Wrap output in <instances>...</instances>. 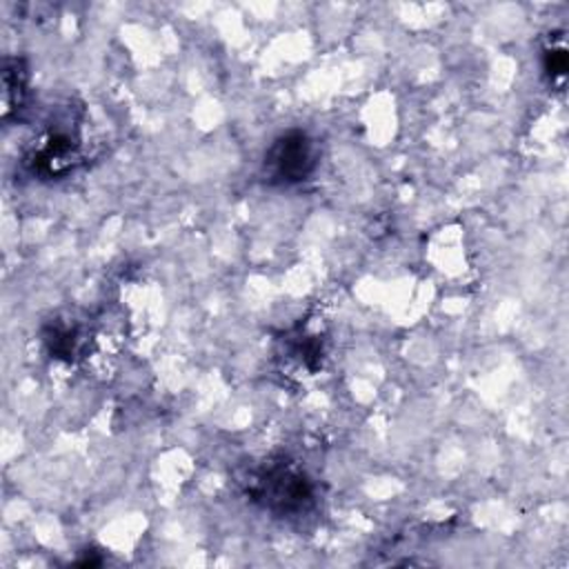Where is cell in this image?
Listing matches in <instances>:
<instances>
[{"label": "cell", "mask_w": 569, "mask_h": 569, "mask_svg": "<svg viewBox=\"0 0 569 569\" xmlns=\"http://www.w3.org/2000/svg\"><path fill=\"white\" fill-rule=\"evenodd\" d=\"M545 71L551 80H562L567 73V53L565 49H549L545 56Z\"/></svg>", "instance_id": "cell-5"}, {"label": "cell", "mask_w": 569, "mask_h": 569, "mask_svg": "<svg viewBox=\"0 0 569 569\" xmlns=\"http://www.w3.org/2000/svg\"><path fill=\"white\" fill-rule=\"evenodd\" d=\"M318 144L302 131L291 129L280 133L262 156V176L269 184L305 182L318 167Z\"/></svg>", "instance_id": "cell-2"}, {"label": "cell", "mask_w": 569, "mask_h": 569, "mask_svg": "<svg viewBox=\"0 0 569 569\" xmlns=\"http://www.w3.org/2000/svg\"><path fill=\"white\" fill-rule=\"evenodd\" d=\"M247 496L273 516H298L311 507L313 487L291 462L271 460L253 473Z\"/></svg>", "instance_id": "cell-1"}, {"label": "cell", "mask_w": 569, "mask_h": 569, "mask_svg": "<svg viewBox=\"0 0 569 569\" xmlns=\"http://www.w3.org/2000/svg\"><path fill=\"white\" fill-rule=\"evenodd\" d=\"M27 67L22 58H4L2 67V118L20 111L27 98Z\"/></svg>", "instance_id": "cell-4"}, {"label": "cell", "mask_w": 569, "mask_h": 569, "mask_svg": "<svg viewBox=\"0 0 569 569\" xmlns=\"http://www.w3.org/2000/svg\"><path fill=\"white\" fill-rule=\"evenodd\" d=\"M80 160V136L78 124L58 122L44 129L38 144L27 156V164L33 176L56 180L67 176Z\"/></svg>", "instance_id": "cell-3"}]
</instances>
